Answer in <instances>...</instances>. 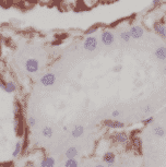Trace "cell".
<instances>
[{
    "label": "cell",
    "mask_w": 166,
    "mask_h": 167,
    "mask_svg": "<svg viewBox=\"0 0 166 167\" xmlns=\"http://www.w3.org/2000/svg\"><path fill=\"white\" fill-rule=\"evenodd\" d=\"M97 46H99V41L96 37H94L92 35H89L83 42V48L87 51H94L96 50Z\"/></svg>",
    "instance_id": "cell-1"
},
{
    "label": "cell",
    "mask_w": 166,
    "mask_h": 167,
    "mask_svg": "<svg viewBox=\"0 0 166 167\" xmlns=\"http://www.w3.org/2000/svg\"><path fill=\"white\" fill-rule=\"evenodd\" d=\"M101 41L105 46H111L115 42V36H114L113 32L109 30H104L101 34Z\"/></svg>",
    "instance_id": "cell-2"
},
{
    "label": "cell",
    "mask_w": 166,
    "mask_h": 167,
    "mask_svg": "<svg viewBox=\"0 0 166 167\" xmlns=\"http://www.w3.org/2000/svg\"><path fill=\"white\" fill-rule=\"evenodd\" d=\"M153 29L154 32L156 35H159L162 39H166V26H165V22L164 21H159L155 22L153 24Z\"/></svg>",
    "instance_id": "cell-3"
},
{
    "label": "cell",
    "mask_w": 166,
    "mask_h": 167,
    "mask_svg": "<svg viewBox=\"0 0 166 167\" xmlns=\"http://www.w3.org/2000/svg\"><path fill=\"white\" fill-rule=\"evenodd\" d=\"M39 68V63L36 59H29L26 62H25V70H26L29 73H35V72L38 71Z\"/></svg>",
    "instance_id": "cell-4"
},
{
    "label": "cell",
    "mask_w": 166,
    "mask_h": 167,
    "mask_svg": "<svg viewBox=\"0 0 166 167\" xmlns=\"http://www.w3.org/2000/svg\"><path fill=\"white\" fill-rule=\"evenodd\" d=\"M56 75L54 73H46L41 78V83L44 86H51L56 82Z\"/></svg>",
    "instance_id": "cell-5"
},
{
    "label": "cell",
    "mask_w": 166,
    "mask_h": 167,
    "mask_svg": "<svg viewBox=\"0 0 166 167\" xmlns=\"http://www.w3.org/2000/svg\"><path fill=\"white\" fill-rule=\"evenodd\" d=\"M129 32L133 39H139V38H141L142 36H143V34H144V30H143L142 26H140V25H133V26H131Z\"/></svg>",
    "instance_id": "cell-6"
},
{
    "label": "cell",
    "mask_w": 166,
    "mask_h": 167,
    "mask_svg": "<svg viewBox=\"0 0 166 167\" xmlns=\"http://www.w3.org/2000/svg\"><path fill=\"white\" fill-rule=\"evenodd\" d=\"M103 124H105L106 127L108 128H111V129H121L125 127V124L120 121H117V120H111V119H106L103 121Z\"/></svg>",
    "instance_id": "cell-7"
},
{
    "label": "cell",
    "mask_w": 166,
    "mask_h": 167,
    "mask_svg": "<svg viewBox=\"0 0 166 167\" xmlns=\"http://www.w3.org/2000/svg\"><path fill=\"white\" fill-rule=\"evenodd\" d=\"M155 57L157 58L159 60H166V47L164 46H161V47H157L156 50H155V53H154Z\"/></svg>",
    "instance_id": "cell-8"
},
{
    "label": "cell",
    "mask_w": 166,
    "mask_h": 167,
    "mask_svg": "<svg viewBox=\"0 0 166 167\" xmlns=\"http://www.w3.org/2000/svg\"><path fill=\"white\" fill-rule=\"evenodd\" d=\"M103 160L106 164H108L109 166H113L114 163H115V154L111 152H108V153H105L103 156Z\"/></svg>",
    "instance_id": "cell-9"
},
{
    "label": "cell",
    "mask_w": 166,
    "mask_h": 167,
    "mask_svg": "<svg viewBox=\"0 0 166 167\" xmlns=\"http://www.w3.org/2000/svg\"><path fill=\"white\" fill-rule=\"evenodd\" d=\"M114 138H115V141H116V142H118V143L125 144V143H127V142H128V136L126 133H123V132L116 133L115 136H114Z\"/></svg>",
    "instance_id": "cell-10"
},
{
    "label": "cell",
    "mask_w": 166,
    "mask_h": 167,
    "mask_svg": "<svg viewBox=\"0 0 166 167\" xmlns=\"http://www.w3.org/2000/svg\"><path fill=\"white\" fill-rule=\"evenodd\" d=\"M55 166V158L47 156L41 162V167H54Z\"/></svg>",
    "instance_id": "cell-11"
},
{
    "label": "cell",
    "mask_w": 166,
    "mask_h": 167,
    "mask_svg": "<svg viewBox=\"0 0 166 167\" xmlns=\"http://www.w3.org/2000/svg\"><path fill=\"white\" fill-rule=\"evenodd\" d=\"M83 132H84V127L83 126H77L73 128L72 130V136L73 138H79V136H81L82 134H83Z\"/></svg>",
    "instance_id": "cell-12"
},
{
    "label": "cell",
    "mask_w": 166,
    "mask_h": 167,
    "mask_svg": "<svg viewBox=\"0 0 166 167\" xmlns=\"http://www.w3.org/2000/svg\"><path fill=\"white\" fill-rule=\"evenodd\" d=\"M78 155V150L75 148H69L66 152V157L67 158H75Z\"/></svg>",
    "instance_id": "cell-13"
},
{
    "label": "cell",
    "mask_w": 166,
    "mask_h": 167,
    "mask_svg": "<svg viewBox=\"0 0 166 167\" xmlns=\"http://www.w3.org/2000/svg\"><path fill=\"white\" fill-rule=\"evenodd\" d=\"M120 39L123 42H125V43H129L131 39H132V37H131V35H130V32L129 31H123L120 33Z\"/></svg>",
    "instance_id": "cell-14"
},
{
    "label": "cell",
    "mask_w": 166,
    "mask_h": 167,
    "mask_svg": "<svg viewBox=\"0 0 166 167\" xmlns=\"http://www.w3.org/2000/svg\"><path fill=\"white\" fill-rule=\"evenodd\" d=\"M15 90H17L15 83H13V82H7L6 83L5 92H7V93H13V92H15Z\"/></svg>",
    "instance_id": "cell-15"
},
{
    "label": "cell",
    "mask_w": 166,
    "mask_h": 167,
    "mask_svg": "<svg viewBox=\"0 0 166 167\" xmlns=\"http://www.w3.org/2000/svg\"><path fill=\"white\" fill-rule=\"evenodd\" d=\"M153 133L156 136H160V138H161V136H165V130H164L161 126H156L153 128Z\"/></svg>",
    "instance_id": "cell-16"
},
{
    "label": "cell",
    "mask_w": 166,
    "mask_h": 167,
    "mask_svg": "<svg viewBox=\"0 0 166 167\" xmlns=\"http://www.w3.org/2000/svg\"><path fill=\"white\" fill-rule=\"evenodd\" d=\"M42 134H43L45 138H51L53 136V129L51 127H44L43 130H42Z\"/></svg>",
    "instance_id": "cell-17"
},
{
    "label": "cell",
    "mask_w": 166,
    "mask_h": 167,
    "mask_svg": "<svg viewBox=\"0 0 166 167\" xmlns=\"http://www.w3.org/2000/svg\"><path fill=\"white\" fill-rule=\"evenodd\" d=\"M65 167H78V162L75 158H68L65 163Z\"/></svg>",
    "instance_id": "cell-18"
},
{
    "label": "cell",
    "mask_w": 166,
    "mask_h": 167,
    "mask_svg": "<svg viewBox=\"0 0 166 167\" xmlns=\"http://www.w3.org/2000/svg\"><path fill=\"white\" fill-rule=\"evenodd\" d=\"M21 151H22V148H21V142H18V143L15 144L14 150H13V153H12V156H13V157H17V156L19 155L20 153H21Z\"/></svg>",
    "instance_id": "cell-19"
},
{
    "label": "cell",
    "mask_w": 166,
    "mask_h": 167,
    "mask_svg": "<svg viewBox=\"0 0 166 167\" xmlns=\"http://www.w3.org/2000/svg\"><path fill=\"white\" fill-rule=\"evenodd\" d=\"M101 27V25L99 24H96V25H94L93 27H91V29H89L87 31H85V35H91V34H93V33H95V32L97 31V30Z\"/></svg>",
    "instance_id": "cell-20"
},
{
    "label": "cell",
    "mask_w": 166,
    "mask_h": 167,
    "mask_svg": "<svg viewBox=\"0 0 166 167\" xmlns=\"http://www.w3.org/2000/svg\"><path fill=\"white\" fill-rule=\"evenodd\" d=\"M27 124H29V126L31 127V128H34V127L36 126V119L34 117H29V119H27Z\"/></svg>",
    "instance_id": "cell-21"
},
{
    "label": "cell",
    "mask_w": 166,
    "mask_h": 167,
    "mask_svg": "<svg viewBox=\"0 0 166 167\" xmlns=\"http://www.w3.org/2000/svg\"><path fill=\"white\" fill-rule=\"evenodd\" d=\"M154 121V118L153 117H149V118H147V119H144L143 121H142V124H144V126H148V124H150L151 122H153Z\"/></svg>",
    "instance_id": "cell-22"
},
{
    "label": "cell",
    "mask_w": 166,
    "mask_h": 167,
    "mask_svg": "<svg viewBox=\"0 0 166 167\" xmlns=\"http://www.w3.org/2000/svg\"><path fill=\"white\" fill-rule=\"evenodd\" d=\"M133 143H135L136 145L140 146V145H141V140H140L139 138H135V139H133Z\"/></svg>",
    "instance_id": "cell-23"
},
{
    "label": "cell",
    "mask_w": 166,
    "mask_h": 167,
    "mask_svg": "<svg viewBox=\"0 0 166 167\" xmlns=\"http://www.w3.org/2000/svg\"><path fill=\"white\" fill-rule=\"evenodd\" d=\"M6 83H7V82H5L3 80L0 79V88L3 90V91H5V88H6Z\"/></svg>",
    "instance_id": "cell-24"
},
{
    "label": "cell",
    "mask_w": 166,
    "mask_h": 167,
    "mask_svg": "<svg viewBox=\"0 0 166 167\" xmlns=\"http://www.w3.org/2000/svg\"><path fill=\"white\" fill-rule=\"evenodd\" d=\"M162 1H163V0H152V6H154V7H155V6H159Z\"/></svg>",
    "instance_id": "cell-25"
},
{
    "label": "cell",
    "mask_w": 166,
    "mask_h": 167,
    "mask_svg": "<svg viewBox=\"0 0 166 167\" xmlns=\"http://www.w3.org/2000/svg\"><path fill=\"white\" fill-rule=\"evenodd\" d=\"M119 115H120V112H119V110H114V112H111V116H113L114 118L118 117V116H119Z\"/></svg>",
    "instance_id": "cell-26"
},
{
    "label": "cell",
    "mask_w": 166,
    "mask_h": 167,
    "mask_svg": "<svg viewBox=\"0 0 166 167\" xmlns=\"http://www.w3.org/2000/svg\"><path fill=\"white\" fill-rule=\"evenodd\" d=\"M151 108H152V107H151L150 105H149V106H147V107L144 108V112H145V114H148V112H151Z\"/></svg>",
    "instance_id": "cell-27"
},
{
    "label": "cell",
    "mask_w": 166,
    "mask_h": 167,
    "mask_svg": "<svg viewBox=\"0 0 166 167\" xmlns=\"http://www.w3.org/2000/svg\"><path fill=\"white\" fill-rule=\"evenodd\" d=\"M95 167H104V166H102V165H97V166H95Z\"/></svg>",
    "instance_id": "cell-28"
},
{
    "label": "cell",
    "mask_w": 166,
    "mask_h": 167,
    "mask_svg": "<svg viewBox=\"0 0 166 167\" xmlns=\"http://www.w3.org/2000/svg\"><path fill=\"white\" fill-rule=\"evenodd\" d=\"M0 167H3V164H0Z\"/></svg>",
    "instance_id": "cell-29"
},
{
    "label": "cell",
    "mask_w": 166,
    "mask_h": 167,
    "mask_svg": "<svg viewBox=\"0 0 166 167\" xmlns=\"http://www.w3.org/2000/svg\"><path fill=\"white\" fill-rule=\"evenodd\" d=\"M165 73H166V67H165Z\"/></svg>",
    "instance_id": "cell-30"
},
{
    "label": "cell",
    "mask_w": 166,
    "mask_h": 167,
    "mask_svg": "<svg viewBox=\"0 0 166 167\" xmlns=\"http://www.w3.org/2000/svg\"><path fill=\"white\" fill-rule=\"evenodd\" d=\"M165 19H166V17H165Z\"/></svg>",
    "instance_id": "cell-31"
}]
</instances>
